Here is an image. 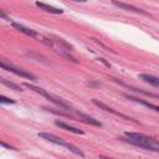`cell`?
Returning <instances> with one entry per match:
<instances>
[{
  "instance_id": "6da1fadb",
  "label": "cell",
  "mask_w": 159,
  "mask_h": 159,
  "mask_svg": "<svg viewBox=\"0 0 159 159\" xmlns=\"http://www.w3.org/2000/svg\"><path fill=\"white\" fill-rule=\"evenodd\" d=\"M38 136L42 139H45L47 140V142L50 143H54V144H57V146H61V147H64L66 149H68L71 153L78 155V157H81V158H85V153L81 151L80 148H77L76 146L71 144V143H68V142H65V140L62 138H60L55 134H51V133H46V132H40V133H38Z\"/></svg>"
},
{
  "instance_id": "7a4b0ae2",
  "label": "cell",
  "mask_w": 159,
  "mask_h": 159,
  "mask_svg": "<svg viewBox=\"0 0 159 159\" xmlns=\"http://www.w3.org/2000/svg\"><path fill=\"white\" fill-rule=\"evenodd\" d=\"M24 85H25V87L30 88V90H32L34 92H36V93L41 94L42 97H45V98H47L50 102L55 103L56 106H58L60 108H62V110H71V106H70V103H67L66 101L61 100V98H57V97L51 96V94H50V93H47L45 90H42V88H40V87H38V86H34V85H31V83H24Z\"/></svg>"
},
{
  "instance_id": "3957f363",
  "label": "cell",
  "mask_w": 159,
  "mask_h": 159,
  "mask_svg": "<svg viewBox=\"0 0 159 159\" xmlns=\"http://www.w3.org/2000/svg\"><path fill=\"white\" fill-rule=\"evenodd\" d=\"M126 137L127 138H121L122 140L129 143V142H136V143H142V144H148V146H153V147H159V142L154 138H151L146 134L142 133H133V132H126Z\"/></svg>"
},
{
  "instance_id": "277c9868",
  "label": "cell",
  "mask_w": 159,
  "mask_h": 159,
  "mask_svg": "<svg viewBox=\"0 0 159 159\" xmlns=\"http://www.w3.org/2000/svg\"><path fill=\"white\" fill-rule=\"evenodd\" d=\"M0 67H2L3 70H6V71H10V72H13V74H15V75H17V76H20V77H24V78H28V80H30V81H39V78L35 76L34 74H31V72H29V71H26V70H22V68H20V67H16V66H14V65H8L5 61H2L0 62Z\"/></svg>"
},
{
  "instance_id": "5b68a950",
  "label": "cell",
  "mask_w": 159,
  "mask_h": 159,
  "mask_svg": "<svg viewBox=\"0 0 159 159\" xmlns=\"http://www.w3.org/2000/svg\"><path fill=\"white\" fill-rule=\"evenodd\" d=\"M92 103L96 104L100 110H103V111H106V112H110V113L114 114V116H118V117H121V118H123V119L132 121V122H134V123H139L138 121H136V119H133V118H130V117L126 116V114H123V113H121V112H118V111H116V110H113L112 107H110V106H107L106 103H103V102H101V101H98V100H96V98L92 100Z\"/></svg>"
},
{
  "instance_id": "8992f818",
  "label": "cell",
  "mask_w": 159,
  "mask_h": 159,
  "mask_svg": "<svg viewBox=\"0 0 159 159\" xmlns=\"http://www.w3.org/2000/svg\"><path fill=\"white\" fill-rule=\"evenodd\" d=\"M112 4L117 8H121L123 10H127V11H132V13H137V14H140V15H144V16H152L151 14H148L147 11L142 10L137 6H133V5H129V4H126V3H122V2H112Z\"/></svg>"
},
{
  "instance_id": "52a82bcc",
  "label": "cell",
  "mask_w": 159,
  "mask_h": 159,
  "mask_svg": "<svg viewBox=\"0 0 159 159\" xmlns=\"http://www.w3.org/2000/svg\"><path fill=\"white\" fill-rule=\"evenodd\" d=\"M74 113L76 114V117H77L78 121L85 122V123H87V124H91V126L102 127V123H101V122H98V121L94 119V118L91 117V116H88V114H85V113H82V112H77V111H75V110H74Z\"/></svg>"
},
{
  "instance_id": "ba28073f",
  "label": "cell",
  "mask_w": 159,
  "mask_h": 159,
  "mask_svg": "<svg viewBox=\"0 0 159 159\" xmlns=\"http://www.w3.org/2000/svg\"><path fill=\"white\" fill-rule=\"evenodd\" d=\"M111 80H112V81H114V82L119 83V85H121V86H123V87H127V88H129V90L134 91V92L142 93V94H144V96H147V97H151V98H155V100H159V96H158V94H155V93H152V92H147V91H144V90H139V88L132 87V86H129V85H127V83H124V82H122V81H119V80L114 78V77H111Z\"/></svg>"
},
{
  "instance_id": "9c48e42d",
  "label": "cell",
  "mask_w": 159,
  "mask_h": 159,
  "mask_svg": "<svg viewBox=\"0 0 159 159\" xmlns=\"http://www.w3.org/2000/svg\"><path fill=\"white\" fill-rule=\"evenodd\" d=\"M123 96H124L126 98L129 100V101H133V102H137V103H139V104H143V106H146V107H148L149 110H153V111H155V112L159 113V106H155V104L151 103V102L144 101V100H142V98H138V97H134V96L128 94V93H124Z\"/></svg>"
},
{
  "instance_id": "30bf717a",
  "label": "cell",
  "mask_w": 159,
  "mask_h": 159,
  "mask_svg": "<svg viewBox=\"0 0 159 159\" xmlns=\"http://www.w3.org/2000/svg\"><path fill=\"white\" fill-rule=\"evenodd\" d=\"M11 25H13L14 29H16L17 31H20L25 35H28V36H30V38H39V34L32 29H29V28H26V26H24L21 24H17V22H11Z\"/></svg>"
},
{
  "instance_id": "8fae6325",
  "label": "cell",
  "mask_w": 159,
  "mask_h": 159,
  "mask_svg": "<svg viewBox=\"0 0 159 159\" xmlns=\"http://www.w3.org/2000/svg\"><path fill=\"white\" fill-rule=\"evenodd\" d=\"M55 126H56V127H60V128H62V129H65V130L71 132V133H75V134H85L83 130L78 129V128H76V127H72V126H70V124H67V123L61 122V121H56V122H55Z\"/></svg>"
},
{
  "instance_id": "7c38bea8",
  "label": "cell",
  "mask_w": 159,
  "mask_h": 159,
  "mask_svg": "<svg viewBox=\"0 0 159 159\" xmlns=\"http://www.w3.org/2000/svg\"><path fill=\"white\" fill-rule=\"evenodd\" d=\"M36 4L38 8L42 9V10H45L46 13H50V14H62L64 10H61V9H57V8H54V6H50L47 4H44V3H40V2H36L35 3Z\"/></svg>"
},
{
  "instance_id": "4fadbf2b",
  "label": "cell",
  "mask_w": 159,
  "mask_h": 159,
  "mask_svg": "<svg viewBox=\"0 0 159 159\" xmlns=\"http://www.w3.org/2000/svg\"><path fill=\"white\" fill-rule=\"evenodd\" d=\"M139 78L143 80L144 82H147V83H149V85L154 86V87H159V78H158V77H154V76L148 75V74H140V75H139Z\"/></svg>"
},
{
  "instance_id": "5bb4252c",
  "label": "cell",
  "mask_w": 159,
  "mask_h": 159,
  "mask_svg": "<svg viewBox=\"0 0 159 159\" xmlns=\"http://www.w3.org/2000/svg\"><path fill=\"white\" fill-rule=\"evenodd\" d=\"M26 56L32 58V60H36V61H40V62L45 64V65H49L50 62L47 61V58L45 56H42L40 54H38V52H34V51H26Z\"/></svg>"
},
{
  "instance_id": "9a60e30c",
  "label": "cell",
  "mask_w": 159,
  "mask_h": 159,
  "mask_svg": "<svg viewBox=\"0 0 159 159\" xmlns=\"http://www.w3.org/2000/svg\"><path fill=\"white\" fill-rule=\"evenodd\" d=\"M0 82H2L4 86H6V87H9V88H11V90H14V91H22L21 86L16 85V83H14V82H11V81H8L6 78H2V80H0Z\"/></svg>"
},
{
  "instance_id": "2e32d148",
  "label": "cell",
  "mask_w": 159,
  "mask_h": 159,
  "mask_svg": "<svg viewBox=\"0 0 159 159\" xmlns=\"http://www.w3.org/2000/svg\"><path fill=\"white\" fill-rule=\"evenodd\" d=\"M91 40H93V41H94V42L97 44V45H100V46H101L102 49H104L106 51H110V52H112V54H116V52H114V51H113V50H112L111 47H108V46H106V45H104V44H102V42H101L100 40H97L96 38H91Z\"/></svg>"
},
{
  "instance_id": "e0dca14e",
  "label": "cell",
  "mask_w": 159,
  "mask_h": 159,
  "mask_svg": "<svg viewBox=\"0 0 159 159\" xmlns=\"http://www.w3.org/2000/svg\"><path fill=\"white\" fill-rule=\"evenodd\" d=\"M0 103H3V104H5V103L14 104V103H15V101H14V100H11V98H8V97H5V96H0Z\"/></svg>"
},
{
  "instance_id": "ac0fdd59",
  "label": "cell",
  "mask_w": 159,
  "mask_h": 159,
  "mask_svg": "<svg viewBox=\"0 0 159 159\" xmlns=\"http://www.w3.org/2000/svg\"><path fill=\"white\" fill-rule=\"evenodd\" d=\"M2 146L4 147V148H6V149H11V151H17V149L15 148V147H11V146H8L5 142H2Z\"/></svg>"
},
{
  "instance_id": "d6986e66",
  "label": "cell",
  "mask_w": 159,
  "mask_h": 159,
  "mask_svg": "<svg viewBox=\"0 0 159 159\" xmlns=\"http://www.w3.org/2000/svg\"><path fill=\"white\" fill-rule=\"evenodd\" d=\"M98 61H100V62H102L103 65H106L107 67H111V64H110V62H107V61H106L104 58H102V57H98Z\"/></svg>"
},
{
  "instance_id": "ffe728a7",
  "label": "cell",
  "mask_w": 159,
  "mask_h": 159,
  "mask_svg": "<svg viewBox=\"0 0 159 159\" xmlns=\"http://www.w3.org/2000/svg\"><path fill=\"white\" fill-rule=\"evenodd\" d=\"M0 16H2V17H3V19H5V20H8V21H10V17H9V16H8V15H6V14H5V13H4L3 10H2V11H0Z\"/></svg>"
},
{
  "instance_id": "44dd1931",
  "label": "cell",
  "mask_w": 159,
  "mask_h": 159,
  "mask_svg": "<svg viewBox=\"0 0 159 159\" xmlns=\"http://www.w3.org/2000/svg\"><path fill=\"white\" fill-rule=\"evenodd\" d=\"M87 86H91V87H100L101 83H96V82H87Z\"/></svg>"
},
{
  "instance_id": "7402d4cb",
  "label": "cell",
  "mask_w": 159,
  "mask_h": 159,
  "mask_svg": "<svg viewBox=\"0 0 159 159\" xmlns=\"http://www.w3.org/2000/svg\"><path fill=\"white\" fill-rule=\"evenodd\" d=\"M100 159H113V158H110V157H106V155H100Z\"/></svg>"
}]
</instances>
